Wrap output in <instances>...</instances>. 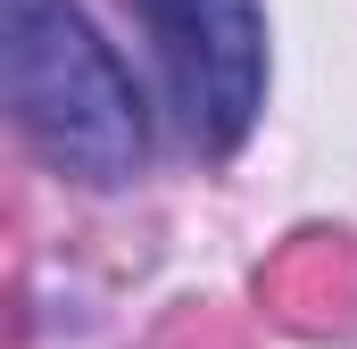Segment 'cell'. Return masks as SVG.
Returning <instances> with one entry per match:
<instances>
[{"mask_svg":"<svg viewBox=\"0 0 357 349\" xmlns=\"http://www.w3.org/2000/svg\"><path fill=\"white\" fill-rule=\"evenodd\" d=\"M0 75L17 133L91 191L133 183L150 158V117L125 59L75 0H0Z\"/></svg>","mask_w":357,"mask_h":349,"instance_id":"cell-1","label":"cell"},{"mask_svg":"<svg viewBox=\"0 0 357 349\" xmlns=\"http://www.w3.org/2000/svg\"><path fill=\"white\" fill-rule=\"evenodd\" d=\"M142 25L158 42L183 133L208 158L241 150L266 100V8L258 0H142Z\"/></svg>","mask_w":357,"mask_h":349,"instance_id":"cell-2","label":"cell"}]
</instances>
